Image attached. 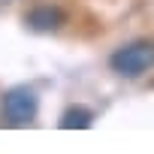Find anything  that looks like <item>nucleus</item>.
Wrapping results in <instances>:
<instances>
[{"instance_id":"obj_3","label":"nucleus","mask_w":154,"mask_h":154,"mask_svg":"<svg viewBox=\"0 0 154 154\" xmlns=\"http://www.w3.org/2000/svg\"><path fill=\"white\" fill-rule=\"evenodd\" d=\"M63 12L57 9V6H33L27 15H24V24L27 27H33V30H57L60 24H63Z\"/></svg>"},{"instance_id":"obj_4","label":"nucleus","mask_w":154,"mask_h":154,"mask_svg":"<svg viewBox=\"0 0 154 154\" xmlns=\"http://www.w3.org/2000/svg\"><path fill=\"white\" fill-rule=\"evenodd\" d=\"M91 124H94V112L88 106H69L60 115V127L63 130H88Z\"/></svg>"},{"instance_id":"obj_2","label":"nucleus","mask_w":154,"mask_h":154,"mask_svg":"<svg viewBox=\"0 0 154 154\" xmlns=\"http://www.w3.org/2000/svg\"><path fill=\"white\" fill-rule=\"evenodd\" d=\"M0 112H3V121L9 127H27V124H33V118L39 112V97L33 88H12L3 94Z\"/></svg>"},{"instance_id":"obj_1","label":"nucleus","mask_w":154,"mask_h":154,"mask_svg":"<svg viewBox=\"0 0 154 154\" xmlns=\"http://www.w3.org/2000/svg\"><path fill=\"white\" fill-rule=\"evenodd\" d=\"M112 72L124 75V79H139L148 69H154V42L151 39H133L109 54Z\"/></svg>"}]
</instances>
